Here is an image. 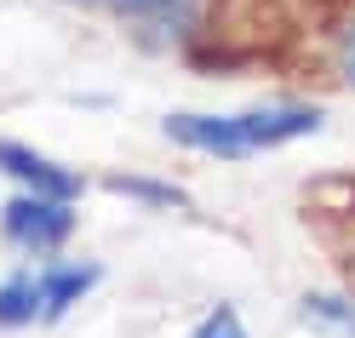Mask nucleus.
I'll return each instance as SVG.
<instances>
[{
  "label": "nucleus",
  "mask_w": 355,
  "mask_h": 338,
  "mask_svg": "<svg viewBox=\"0 0 355 338\" xmlns=\"http://www.w3.org/2000/svg\"><path fill=\"white\" fill-rule=\"evenodd\" d=\"M103 6H115L126 17H144V24H172V17L189 12V0H103Z\"/></svg>",
  "instance_id": "7"
},
{
  "label": "nucleus",
  "mask_w": 355,
  "mask_h": 338,
  "mask_svg": "<svg viewBox=\"0 0 355 338\" xmlns=\"http://www.w3.org/2000/svg\"><path fill=\"white\" fill-rule=\"evenodd\" d=\"M109 189H115V195H138V201H155V207H184V195H178V189H161L155 178H109Z\"/></svg>",
  "instance_id": "8"
},
{
  "label": "nucleus",
  "mask_w": 355,
  "mask_h": 338,
  "mask_svg": "<svg viewBox=\"0 0 355 338\" xmlns=\"http://www.w3.org/2000/svg\"><path fill=\"white\" fill-rule=\"evenodd\" d=\"M40 321V276H12L0 287V327H29Z\"/></svg>",
  "instance_id": "5"
},
{
  "label": "nucleus",
  "mask_w": 355,
  "mask_h": 338,
  "mask_svg": "<svg viewBox=\"0 0 355 338\" xmlns=\"http://www.w3.org/2000/svg\"><path fill=\"white\" fill-rule=\"evenodd\" d=\"M338 75L355 86V24L344 29V40H338Z\"/></svg>",
  "instance_id": "10"
},
{
  "label": "nucleus",
  "mask_w": 355,
  "mask_h": 338,
  "mask_svg": "<svg viewBox=\"0 0 355 338\" xmlns=\"http://www.w3.org/2000/svg\"><path fill=\"white\" fill-rule=\"evenodd\" d=\"M304 321H309V327H321V332L355 338V298H332V292H309V298H304Z\"/></svg>",
  "instance_id": "6"
},
{
  "label": "nucleus",
  "mask_w": 355,
  "mask_h": 338,
  "mask_svg": "<svg viewBox=\"0 0 355 338\" xmlns=\"http://www.w3.org/2000/svg\"><path fill=\"white\" fill-rule=\"evenodd\" d=\"M315 126H321V109L275 103V109H247V115H166V138H178L184 149H201V155L241 161V155L309 138Z\"/></svg>",
  "instance_id": "1"
},
{
  "label": "nucleus",
  "mask_w": 355,
  "mask_h": 338,
  "mask_svg": "<svg viewBox=\"0 0 355 338\" xmlns=\"http://www.w3.org/2000/svg\"><path fill=\"white\" fill-rule=\"evenodd\" d=\"M98 287V264H58V269H40V321H58L75 298Z\"/></svg>",
  "instance_id": "4"
},
{
  "label": "nucleus",
  "mask_w": 355,
  "mask_h": 338,
  "mask_svg": "<svg viewBox=\"0 0 355 338\" xmlns=\"http://www.w3.org/2000/svg\"><path fill=\"white\" fill-rule=\"evenodd\" d=\"M0 223H6V235L17 246H29V253H52V246L69 241L75 230V212H69V201H52V195H17L6 201V212H0Z\"/></svg>",
  "instance_id": "2"
},
{
  "label": "nucleus",
  "mask_w": 355,
  "mask_h": 338,
  "mask_svg": "<svg viewBox=\"0 0 355 338\" xmlns=\"http://www.w3.org/2000/svg\"><path fill=\"white\" fill-rule=\"evenodd\" d=\"M189 338H247V327H241V315L230 304H218V310H207V321L195 327Z\"/></svg>",
  "instance_id": "9"
},
{
  "label": "nucleus",
  "mask_w": 355,
  "mask_h": 338,
  "mask_svg": "<svg viewBox=\"0 0 355 338\" xmlns=\"http://www.w3.org/2000/svg\"><path fill=\"white\" fill-rule=\"evenodd\" d=\"M0 172L17 178V184H29L35 195H52V201L80 195V178L69 167H58V161H46V155H35L29 144H12V138H0Z\"/></svg>",
  "instance_id": "3"
}]
</instances>
